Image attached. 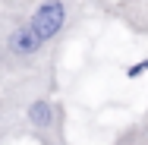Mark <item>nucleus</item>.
Instances as JSON below:
<instances>
[{"instance_id":"f257e3e1","label":"nucleus","mask_w":148,"mask_h":145,"mask_svg":"<svg viewBox=\"0 0 148 145\" xmlns=\"http://www.w3.org/2000/svg\"><path fill=\"white\" fill-rule=\"evenodd\" d=\"M29 25L35 29V35L47 44L54 41L63 25H66V0H41L29 16Z\"/></svg>"},{"instance_id":"f03ea898","label":"nucleus","mask_w":148,"mask_h":145,"mask_svg":"<svg viewBox=\"0 0 148 145\" xmlns=\"http://www.w3.org/2000/svg\"><path fill=\"white\" fill-rule=\"evenodd\" d=\"M3 47H6V54L13 60H32L35 54H41V47H44V41L35 35L29 22H13L10 32H6V38H3Z\"/></svg>"},{"instance_id":"7ed1b4c3","label":"nucleus","mask_w":148,"mask_h":145,"mask_svg":"<svg viewBox=\"0 0 148 145\" xmlns=\"http://www.w3.org/2000/svg\"><path fill=\"white\" fill-rule=\"evenodd\" d=\"M29 120H32L35 129H47V126L54 123V104L44 101V98H38V101L29 107Z\"/></svg>"},{"instance_id":"20e7f679","label":"nucleus","mask_w":148,"mask_h":145,"mask_svg":"<svg viewBox=\"0 0 148 145\" xmlns=\"http://www.w3.org/2000/svg\"><path fill=\"white\" fill-rule=\"evenodd\" d=\"M148 69V60H142V63H136L132 69H129V76H139V73H145Z\"/></svg>"}]
</instances>
